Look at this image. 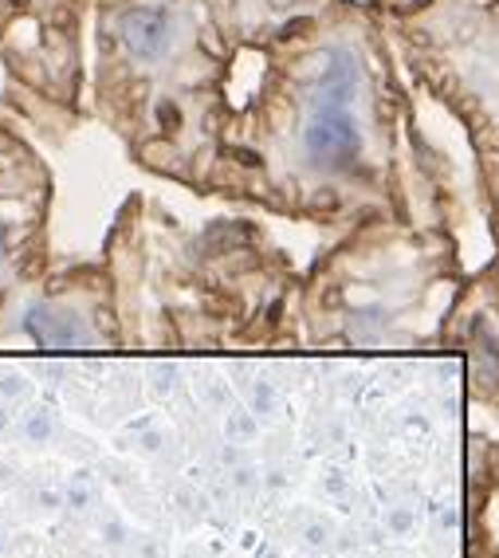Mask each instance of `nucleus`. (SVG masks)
I'll return each mask as SVG.
<instances>
[{
    "label": "nucleus",
    "instance_id": "nucleus-5",
    "mask_svg": "<svg viewBox=\"0 0 499 558\" xmlns=\"http://www.w3.org/2000/svg\"><path fill=\"white\" fill-rule=\"evenodd\" d=\"M0 547H4V531H0Z\"/></svg>",
    "mask_w": 499,
    "mask_h": 558
},
{
    "label": "nucleus",
    "instance_id": "nucleus-3",
    "mask_svg": "<svg viewBox=\"0 0 499 558\" xmlns=\"http://www.w3.org/2000/svg\"><path fill=\"white\" fill-rule=\"evenodd\" d=\"M476 374L484 378V386H496L499 381V350L491 339H484V350H476Z\"/></svg>",
    "mask_w": 499,
    "mask_h": 558
},
{
    "label": "nucleus",
    "instance_id": "nucleus-4",
    "mask_svg": "<svg viewBox=\"0 0 499 558\" xmlns=\"http://www.w3.org/2000/svg\"><path fill=\"white\" fill-rule=\"evenodd\" d=\"M107 543H122V527H107Z\"/></svg>",
    "mask_w": 499,
    "mask_h": 558
},
{
    "label": "nucleus",
    "instance_id": "nucleus-2",
    "mask_svg": "<svg viewBox=\"0 0 499 558\" xmlns=\"http://www.w3.org/2000/svg\"><path fill=\"white\" fill-rule=\"evenodd\" d=\"M24 330H28L32 339L40 342V347H51V350L95 347V330L83 327L80 315H71V311H60V307H48V303H40V307L28 311Z\"/></svg>",
    "mask_w": 499,
    "mask_h": 558
},
{
    "label": "nucleus",
    "instance_id": "nucleus-1",
    "mask_svg": "<svg viewBox=\"0 0 499 558\" xmlns=\"http://www.w3.org/2000/svg\"><path fill=\"white\" fill-rule=\"evenodd\" d=\"M362 87V71L354 56L342 48L322 56V71L311 83V102L300 126V154L307 166L322 173H346L362 158V126L354 119V95Z\"/></svg>",
    "mask_w": 499,
    "mask_h": 558
}]
</instances>
